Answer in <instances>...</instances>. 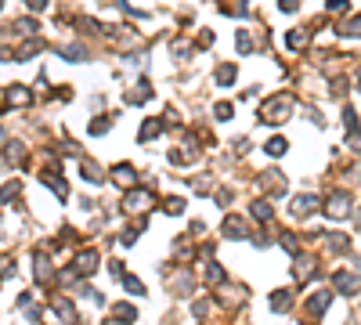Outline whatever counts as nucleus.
<instances>
[{"instance_id":"nucleus-16","label":"nucleus","mask_w":361,"mask_h":325,"mask_svg":"<svg viewBox=\"0 0 361 325\" xmlns=\"http://www.w3.org/2000/svg\"><path fill=\"white\" fill-rule=\"evenodd\" d=\"M307 307H311V311H314V315H325V311H329V293H314V297H311V304H307Z\"/></svg>"},{"instance_id":"nucleus-34","label":"nucleus","mask_w":361,"mask_h":325,"mask_svg":"<svg viewBox=\"0 0 361 325\" xmlns=\"http://www.w3.org/2000/svg\"><path fill=\"white\" fill-rule=\"evenodd\" d=\"M206 275H209V282H220V278H224L220 264H209V268H206Z\"/></svg>"},{"instance_id":"nucleus-21","label":"nucleus","mask_w":361,"mask_h":325,"mask_svg":"<svg viewBox=\"0 0 361 325\" xmlns=\"http://www.w3.org/2000/svg\"><path fill=\"white\" fill-rule=\"evenodd\" d=\"M112 177H116L119 184H130L138 174H134V166H127V163H123V166H116V174H112Z\"/></svg>"},{"instance_id":"nucleus-7","label":"nucleus","mask_w":361,"mask_h":325,"mask_svg":"<svg viewBox=\"0 0 361 325\" xmlns=\"http://www.w3.org/2000/svg\"><path fill=\"white\" fill-rule=\"evenodd\" d=\"M148 98H152V83H148V80H141V83L127 94V105H141V101H148Z\"/></svg>"},{"instance_id":"nucleus-28","label":"nucleus","mask_w":361,"mask_h":325,"mask_svg":"<svg viewBox=\"0 0 361 325\" xmlns=\"http://www.w3.org/2000/svg\"><path fill=\"white\" fill-rule=\"evenodd\" d=\"M285 152V137H271L267 141V156H282Z\"/></svg>"},{"instance_id":"nucleus-24","label":"nucleus","mask_w":361,"mask_h":325,"mask_svg":"<svg viewBox=\"0 0 361 325\" xmlns=\"http://www.w3.org/2000/svg\"><path fill=\"white\" fill-rule=\"evenodd\" d=\"M249 213H253V217H260V221H267V217H271V203H260V199H257V203L249 206Z\"/></svg>"},{"instance_id":"nucleus-33","label":"nucleus","mask_w":361,"mask_h":325,"mask_svg":"<svg viewBox=\"0 0 361 325\" xmlns=\"http://www.w3.org/2000/svg\"><path fill=\"white\" fill-rule=\"evenodd\" d=\"M14 29H18V33H36V18H22Z\"/></svg>"},{"instance_id":"nucleus-12","label":"nucleus","mask_w":361,"mask_h":325,"mask_svg":"<svg viewBox=\"0 0 361 325\" xmlns=\"http://www.w3.org/2000/svg\"><path fill=\"white\" fill-rule=\"evenodd\" d=\"M289 304H293L289 289H278V293H271V307H275V311H289Z\"/></svg>"},{"instance_id":"nucleus-39","label":"nucleus","mask_w":361,"mask_h":325,"mask_svg":"<svg viewBox=\"0 0 361 325\" xmlns=\"http://www.w3.org/2000/svg\"><path fill=\"white\" fill-rule=\"evenodd\" d=\"M0 141H4V130H0Z\"/></svg>"},{"instance_id":"nucleus-11","label":"nucleus","mask_w":361,"mask_h":325,"mask_svg":"<svg viewBox=\"0 0 361 325\" xmlns=\"http://www.w3.org/2000/svg\"><path fill=\"white\" fill-rule=\"evenodd\" d=\"M343 127H347L351 141H354V137H358V112H354V105H347V108H343Z\"/></svg>"},{"instance_id":"nucleus-13","label":"nucleus","mask_w":361,"mask_h":325,"mask_svg":"<svg viewBox=\"0 0 361 325\" xmlns=\"http://www.w3.org/2000/svg\"><path fill=\"white\" fill-rule=\"evenodd\" d=\"M318 206V195H300V199H293V213H307V210H314Z\"/></svg>"},{"instance_id":"nucleus-20","label":"nucleus","mask_w":361,"mask_h":325,"mask_svg":"<svg viewBox=\"0 0 361 325\" xmlns=\"http://www.w3.org/2000/svg\"><path fill=\"white\" fill-rule=\"evenodd\" d=\"M54 311H58V315H62V318H65L69 325H72V322H76V311H72V304H69V300H58V304H54Z\"/></svg>"},{"instance_id":"nucleus-36","label":"nucleus","mask_w":361,"mask_h":325,"mask_svg":"<svg viewBox=\"0 0 361 325\" xmlns=\"http://www.w3.org/2000/svg\"><path fill=\"white\" fill-rule=\"evenodd\" d=\"M25 7L29 11H43V7H47V0H25Z\"/></svg>"},{"instance_id":"nucleus-10","label":"nucleus","mask_w":361,"mask_h":325,"mask_svg":"<svg viewBox=\"0 0 361 325\" xmlns=\"http://www.w3.org/2000/svg\"><path fill=\"white\" fill-rule=\"evenodd\" d=\"M311 40V33L307 29H293V33H285V43H289L293 51H304V43Z\"/></svg>"},{"instance_id":"nucleus-25","label":"nucleus","mask_w":361,"mask_h":325,"mask_svg":"<svg viewBox=\"0 0 361 325\" xmlns=\"http://www.w3.org/2000/svg\"><path fill=\"white\" fill-rule=\"evenodd\" d=\"M109 123H112V119H109V116H98V119H94V123H90V134H94V137H101V134H105V130H109Z\"/></svg>"},{"instance_id":"nucleus-26","label":"nucleus","mask_w":361,"mask_h":325,"mask_svg":"<svg viewBox=\"0 0 361 325\" xmlns=\"http://www.w3.org/2000/svg\"><path fill=\"white\" fill-rule=\"evenodd\" d=\"M235 43H238V51H242V54H249V51H253V36L246 33V29H242V33L235 36Z\"/></svg>"},{"instance_id":"nucleus-9","label":"nucleus","mask_w":361,"mask_h":325,"mask_svg":"<svg viewBox=\"0 0 361 325\" xmlns=\"http://www.w3.org/2000/svg\"><path fill=\"white\" fill-rule=\"evenodd\" d=\"M336 289H340V293H351V297H354V293H358V275L340 271V275H336Z\"/></svg>"},{"instance_id":"nucleus-4","label":"nucleus","mask_w":361,"mask_h":325,"mask_svg":"<svg viewBox=\"0 0 361 325\" xmlns=\"http://www.w3.org/2000/svg\"><path fill=\"white\" fill-rule=\"evenodd\" d=\"M347 206H351V195H347V192H336L333 199H329V217H333V221H340V217L347 213Z\"/></svg>"},{"instance_id":"nucleus-17","label":"nucleus","mask_w":361,"mask_h":325,"mask_svg":"<svg viewBox=\"0 0 361 325\" xmlns=\"http://www.w3.org/2000/svg\"><path fill=\"white\" fill-rule=\"evenodd\" d=\"M235 76H238V69H235V65H220V69H217V83H220V87H228V83H235Z\"/></svg>"},{"instance_id":"nucleus-22","label":"nucleus","mask_w":361,"mask_h":325,"mask_svg":"<svg viewBox=\"0 0 361 325\" xmlns=\"http://www.w3.org/2000/svg\"><path fill=\"white\" fill-rule=\"evenodd\" d=\"M336 29H340V36H351V40H354V36L361 33V25H358V18H351V22H340Z\"/></svg>"},{"instance_id":"nucleus-35","label":"nucleus","mask_w":361,"mask_h":325,"mask_svg":"<svg viewBox=\"0 0 361 325\" xmlns=\"http://www.w3.org/2000/svg\"><path fill=\"white\" fill-rule=\"evenodd\" d=\"M167 210H170V213H180V210H184V199H167Z\"/></svg>"},{"instance_id":"nucleus-14","label":"nucleus","mask_w":361,"mask_h":325,"mask_svg":"<svg viewBox=\"0 0 361 325\" xmlns=\"http://www.w3.org/2000/svg\"><path fill=\"white\" fill-rule=\"evenodd\" d=\"M22 156H25V145H22V141H7V145H4V159L18 163Z\"/></svg>"},{"instance_id":"nucleus-15","label":"nucleus","mask_w":361,"mask_h":325,"mask_svg":"<svg viewBox=\"0 0 361 325\" xmlns=\"http://www.w3.org/2000/svg\"><path fill=\"white\" fill-rule=\"evenodd\" d=\"M224 235H228V239H246V228L238 224V217H228V224H224Z\"/></svg>"},{"instance_id":"nucleus-19","label":"nucleus","mask_w":361,"mask_h":325,"mask_svg":"<svg viewBox=\"0 0 361 325\" xmlns=\"http://www.w3.org/2000/svg\"><path fill=\"white\" fill-rule=\"evenodd\" d=\"M43 181H47L51 188H54V195H58V199H65V195H69V188H65V181H62V177H54V174H43Z\"/></svg>"},{"instance_id":"nucleus-1","label":"nucleus","mask_w":361,"mask_h":325,"mask_svg":"<svg viewBox=\"0 0 361 325\" xmlns=\"http://www.w3.org/2000/svg\"><path fill=\"white\" fill-rule=\"evenodd\" d=\"M289 116H293V98L289 94H275L267 105H260V112H257L260 123H285Z\"/></svg>"},{"instance_id":"nucleus-27","label":"nucleus","mask_w":361,"mask_h":325,"mask_svg":"<svg viewBox=\"0 0 361 325\" xmlns=\"http://www.w3.org/2000/svg\"><path fill=\"white\" fill-rule=\"evenodd\" d=\"M14 195H18V184H4V188H0V203H14Z\"/></svg>"},{"instance_id":"nucleus-6","label":"nucleus","mask_w":361,"mask_h":325,"mask_svg":"<svg viewBox=\"0 0 361 325\" xmlns=\"http://www.w3.org/2000/svg\"><path fill=\"white\" fill-rule=\"evenodd\" d=\"M40 51H43V43H40V40H25L22 47L11 54V61H25V58H36Z\"/></svg>"},{"instance_id":"nucleus-18","label":"nucleus","mask_w":361,"mask_h":325,"mask_svg":"<svg viewBox=\"0 0 361 325\" xmlns=\"http://www.w3.org/2000/svg\"><path fill=\"white\" fill-rule=\"evenodd\" d=\"M98 268V253H80L76 257V271H94Z\"/></svg>"},{"instance_id":"nucleus-30","label":"nucleus","mask_w":361,"mask_h":325,"mask_svg":"<svg viewBox=\"0 0 361 325\" xmlns=\"http://www.w3.org/2000/svg\"><path fill=\"white\" fill-rule=\"evenodd\" d=\"M83 177H90V181H94V184H98V181H101V170H98L94 163H90V159H87V163H83Z\"/></svg>"},{"instance_id":"nucleus-32","label":"nucleus","mask_w":361,"mask_h":325,"mask_svg":"<svg viewBox=\"0 0 361 325\" xmlns=\"http://www.w3.org/2000/svg\"><path fill=\"white\" fill-rule=\"evenodd\" d=\"M123 286H127L130 293H138V297L145 293V286H141V282H138V278H134V275H123Z\"/></svg>"},{"instance_id":"nucleus-5","label":"nucleus","mask_w":361,"mask_h":325,"mask_svg":"<svg viewBox=\"0 0 361 325\" xmlns=\"http://www.w3.org/2000/svg\"><path fill=\"white\" fill-rule=\"evenodd\" d=\"M159 134H163V119H145L138 130V141H156Z\"/></svg>"},{"instance_id":"nucleus-3","label":"nucleus","mask_w":361,"mask_h":325,"mask_svg":"<svg viewBox=\"0 0 361 325\" xmlns=\"http://www.w3.org/2000/svg\"><path fill=\"white\" fill-rule=\"evenodd\" d=\"M58 51V58H65V61H87L90 58V51L83 47V43H65V47H54Z\"/></svg>"},{"instance_id":"nucleus-38","label":"nucleus","mask_w":361,"mask_h":325,"mask_svg":"<svg viewBox=\"0 0 361 325\" xmlns=\"http://www.w3.org/2000/svg\"><path fill=\"white\" fill-rule=\"evenodd\" d=\"M347 7V0H329V11H343Z\"/></svg>"},{"instance_id":"nucleus-23","label":"nucleus","mask_w":361,"mask_h":325,"mask_svg":"<svg viewBox=\"0 0 361 325\" xmlns=\"http://www.w3.org/2000/svg\"><path fill=\"white\" fill-rule=\"evenodd\" d=\"M170 54H174L177 61H188V58H191V47H188V43H184V40H177V43H174V47H170Z\"/></svg>"},{"instance_id":"nucleus-31","label":"nucleus","mask_w":361,"mask_h":325,"mask_svg":"<svg viewBox=\"0 0 361 325\" xmlns=\"http://www.w3.org/2000/svg\"><path fill=\"white\" fill-rule=\"evenodd\" d=\"M116 315L123 318V322H134V315H138V311H134L130 304H116Z\"/></svg>"},{"instance_id":"nucleus-29","label":"nucleus","mask_w":361,"mask_h":325,"mask_svg":"<svg viewBox=\"0 0 361 325\" xmlns=\"http://www.w3.org/2000/svg\"><path fill=\"white\" fill-rule=\"evenodd\" d=\"M213 116H217V119H231V116H235V108H231L228 101H217V108H213Z\"/></svg>"},{"instance_id":"nucleus-37","label":"nucleus","mask_w":361,"mask_h":325,"mask_svg":"<svg viewBox=\"0 0 361 325\" xmlns=\"http://www.w3.org/2000/svg\"><path fill=\"white\" fill-rule=\"evenodd\" d=\"M278 7H282V11H296L300 0H278Z\"/></svg>"},{"instance_id":"nucleus-8","label":"nucleus","mask_w":361,"mask_h":325,"mask_svg":"<svg viewBox=\"0 0 361 325\" xmlns=\"http://www.w3.org/2000/svg\"><path fill=\"white\" fill-rule=\"evenodd\" d=\"M148 203H152V195H148V192H130L127 199H123V210H141V206H148Z\"/></svg>"},{"instance_id":"nucleus-40","label":"nucleus","mask_w":361,"mask_h":325,"mask_svg":"<svg viewBox=\"0 0 361 325\" xmlns=\"http://www.w3.org/2000/svg\"><path fill=\"white\" fill-rule=\"evenodd\" d=\"M0 7H4V0H0Z\"/></svg>"},{"instance_id":"nucleus-2","label":"nucleus","mask_w":361,"mask_h":325,"mask_svg":"<svg viewBox=\"0 0 361 325\" xmlns=\"http://www.w3.org/2000/svg\"><path fill=\"white\" fill-rule=\"evenodd\" d=\"M4 101H7L11 108H18V105H29V101H33V90H29V87H22V83H11V87L4 90Z\"/></svg>"}]
</instances>
